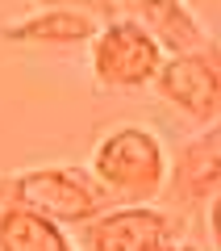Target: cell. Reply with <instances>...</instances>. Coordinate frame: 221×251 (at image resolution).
Listing matches in <instances>:
<instances>
[{
	"mask_svg": "<svg viewBox=\"0 0 221 251\" xmlns=\"http://www.w3.org/2000/svg\"><path fill=\"white\" fill-rule=\"evenodd\" d=\"M113 201L105 180L84 168H25L0 180V205H25L59 226H84Z\"/></svg>",
	"mask_w": 221,
	"mask_h": 251,
	"instance_id": "1",
	"label": "cell"
},
{
	"mask_svg": "<svg viewBox=\"0 0 221 251\" xmlns=\"http://www.w3.org/2000/svg\"><path fill=\"white\" fill-rule=\"evenodd\" d=\"M92 172L105 180V188L113 197H125V201L155 197L163 188V180L171 176L163 143L142 126H121V130L100 138L96 155H92Z\"/></svg>",
	"mask_w": 221,
	"mask_h": 251,
	"instance_id": "2",
	"label": "cell"
},
{
	"mask_svg": "<svg viewBox=\"0 0 221 251\" xmlns=\"http://www.w3.org/2000/svg\"><path fill=\"white\" fill-rule=\"evenodd\" d=\"M163 67V42L142 25L105 21L92 38V72L105 88H146Z\"/></svg>",
	"mask_w": 221,
	"mask_h": 251,
	"instance_id": "3",
	"label": "cell"
},
{
	"mask_svg": "<svg viewBox=\"0 0 221 251\" xmlns=\"http://www.w3.org/2000/svg\"><path fill=\"white\" fill-rule=\"evenodd\" d=\"M38 4H75V9H88L100 25H105V21L142 25V29H151L163 42L167 54L209 46L200 21L192 17V9H188L184 0H38Z\"/></svg>",
	"mask_w": 221,
	"mask_h": 251,
	"instance_id": "4",
	"label": "cell"
},
{
	"mask_svg": "<svg viewBox=\"0 0 221 251\" xmlns=\"http://www.w3.org/2000/svg\"><path fill=\"white\" fill-rule=\"evenodd\" d=\"M155 88L163 100L184 109L196 126H209L221 117V50L217 46H196L163 59Z\"/></svg>",
	"mask_w": 221,
	"mask_h": 251,
	"instance_id": "5",
	"label": "cell"
},
{
	"mask_svg": "<svg viewBox=\"0 0 221 251\" xmlns=\"http://www.w3.org/2000/svg\"><path fill=\"white\" fill-rule=\"evenodd\" d=\"M171 218L155 205H142V201H130L121 209H105L100 218L84 222L80 243L84 251H146L151 243L171 239Z\"/></svg>",
	"mask_w": 221,
	"mask_h": 251,
	"instance_id": "6",
	"label": "cell"
},
{
	"mask_svg": "<svg viewBox=\"0 0 221 251\" xmlns=\"http://www.w3.org/2000/svg\"><path fill=\"white\" fill-rule=\"evenodd\" d=\"M167 180L179 201H204L221 193V117L204 126V134L179 147Z\"/></svg>",
	"mask_w": 221,
	"mask_h": 251,
	"instance_id": "7",
	"label": "cell"
},
{
	"mask_svg": "<svg viewBox=\"0 0 221 251\" xmlns=\"http://www.w3.org/2000/svg\"><path fill=\"white\" fill-rule=\"evenodd\" d=\"M100 21L88 9L75 4H42V13L25 21H9L0 25L4 42H38V46H71V42H92Z\"/></svg>",
	"mask_w": 221,
	"mask_h": 251,
	"instance_id": "8",
	"label": "cell"
},
{
	"mask_svg": "<svg viewBox=\"0 0 221 251\" xmlns=\"http://www.w3.org/2000/svg\"><path fill=\"white\" fill-rule=\"evenodd\" d=\"M0 251H71V239L50 218L25 205H4L0 209Z\"/></svg>",
	"mask_w": 221,
	"mask_h": 251,
	"instance_id": "9",
	"label": "cell"
},
{
	"mask_svg": "<svg viewBox=\"0 0 221 251\" xmlns=\"http://www.w3.org/2000/svg\"><path fill=\"white\" fill-rule=\"evenodd\" d=\"M209 226H213V243H217V251H221V193L213 197V209H209Z\"/></svg>",
	"mask_w": 221,
	"mask_h": 251,
	"instance_id": "10",
	"label": "cell"
},
{
	"mask_svg": "<svg viewBox=\"0 0 221 251\" xmlns=\"http://www.w3.org/2000/svg\"><path fill=\"white\" fill-rule=\"evenodd\" d=\"M146 251H184V247H179V243H171V239H159V243H151Z\"/></svg>",
	"mask_w": 221,
	"mask_h": 251,
	"instance_id": "11",
	"label": "cell"
},
{
	"mask_svg": "<svg viewBox=\"0 0 221 251\" xmlns=\"http://www.w3.org/2000/svg\"><path fill=\"white\" fill-rule=\"evenodd\" d=\"M184 4H200V0H184Z\"/></svg>",
	"mask_w": 221,
	"mask_h": 251,
	"instance_id": "12",
	"label": "cell"
}]
</instances>
